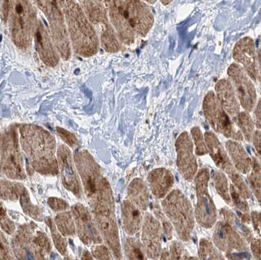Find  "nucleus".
<instances>
[{
    "instance_id": "3",
    "label": "nucleus",
    "mask_w": 261,
    "mask_h": 260,
    "mask_svg": "<svg viewBox=\"0 0 261 260\" xmlns=\"http://www.w3.org/2000/svg\"><path fill=\"white\" fill-rule=\"evenodd\" d=\"M69 37L74 52L83 57L96 54L99 41L94 27L77 8H70L66 13Z\"/></svg>"
},
{
    "instance_id": "51",
    "label": "nucleus",
    "mask_w": 261,
    "mask_h": 260,
    "mask_svg": "<svg viewBox=\"0 0 261 260\" xmlns=\"http://www.w3.org/2000/svg\"><path fill=\"white\" fill-rule=\"evenodd\" d=\"M256 125L258 129L261 130V99L258 101L255 111Z\"/></svg>"
},
{
    "instance_id": "20",
    "label": "nucleus",
    "mask_w": 261,
    "mask_h": 260,
    "mask_svg": "<svg viewBox=\"0 0 261 260\" xmlns=\"http://www.w3.org/2000/svg\"><path fill=\"white\" fill-rule=\"evenodd\" d=\"M49 23L53 40L58 52L65 60H69L71 55L69 35L61 14H53Z\"/></svg>"
},
{
    "instance_id": "6",
    "label": "nucleus",
    "mask_w": 261,
    "mask_h": 260,
    "mask_svg": "<svg viewBox=\"0 0 261 260\" xmlns=\"http://www.w3.org/2000/svg\"><path fill=\"white\" fill-rule=\"evenodd\" d=\"M2 166L9 178L18 180L25 178L15 127H11L2 136Z\"/></svg>"
},
{
    "instance_id": "17",
    "label": "nucleus",
    "mask_w": 261,
    "mask_h": 260,
    "mask_svg": "<svg viewBox=\"0 0 261 260\" xmlns=\"http://www.w3.org/2000/svg\"><path fill=\"white\" fill-rule=\"evenodd\" d=\"M58 160L61 170L62 182L65 187L76 196H81V186L74 168L73 158L69 149L65 145H60L58 149Z\"/></svg>"
},
{
    "instance_id": "40",
    "label": "nucleus",
    "mask_w": 261,
    "mask_h": 260,
    "mask_svg": "<svg viewBox=\"0 0 261 260\" xmlns=\"http://www.w3.org/2000/svg\"><path fill=\"white\" fill-rule=\"evenodd\" d=\"M230 178L231 179L233 184L237 188L242 198L248 199L249 198V190L240 174L237 171L230 176Z\"/></svg>"
},
{
    "instance_id": "42",
    "label": "nucleus",
    "mask_w": 261,
    "mask_h": 260,
    "mask_svg": "<svg viewBox=\"0 0 261 260\" xmlns=\"http://www.w3.org/2000/svg\"><path fill=\"white\" fill-rule=\"evenodd\" d=\"M57 132L60 138H61L67 145H69L70 147L74 148L77 146V139H76L73 134L67 131V130L60 128V127H57Z\"/></svg>"
},
{
    "instance_id": "27",
    "label": "nucleus",
    "mask_w": 261,
    "mask_h": 260,
    "mask_svg": "<svg viewBox=\"0 0 261 260\" xmlns=\"http://www.w3.org/2000/svg\"><path fill=\"white\" fill-rule=\"evenodd\" d=\"M102 48L109 52H117L120 48L115 32L108 24L103 25L101 36Z\"/></svg>"
},
{
    "instance_id": "31",
    "label": "nucleus",
    "mask_w": 261,
    "mask_h": 260,
    "mask_svg": "<svg viewBox=\"0 0 261 260\" xmlns=\"http://www.w3.org/2000/svg\"><path fill=\"white\" fill-rule=\"evenodd\" d=\"M2 198L6 199H16L22 196L25 191L22 185L13 182L2 181Z\"/></svg>"
},
{
    "instance_id": "12",
    "label": "nucleus",
    "mask_w": 261,
    "mask_h": 260,
    "mask_svg": "<svg viewBox=\"0 0 261 260\" xmlns=\"http://www.w3.org/2000/svg\"><path fill=\"white\" fill-rule=\"evenodd\" d=\"M177 165L186 180L192 181L197 171V163L193 152L192 138L187 132H184L176 141Z\"/></svg>"
},
{
    "instance_id": "21",
    "label": "nucleus",
    "mask_w": 261,
    "mask_h": 260,
    "mask_svg": "<svg viewBox=\"0 0 261 260\" xmlns=\"http://www.w3.org/2000/svg\"><path fill=\"white\" fill-rule=\"evenodd\" d=\"M204 138L210 154L216 166L227 173L229 177L237 172L227 153L215 134L212 131L206 132L204 134Z\"/></svg>"
},
{
    "instance_id": "47",
    "label": "nucleus",
    "mask_w": 261,
    "mask_h": 260,
    "mask_svg": "<svg viewBox=\"0 0 261 260\" xmlns=\"http://www.w3.org/2000/svg\"><path fill=\"white\" fill-rule=\"evenodd\" d=\"M1 259H10V254H9V249L7 243L6 239L4 238V234L2 233L1 236Z\"/></svg>"
},
{
    "instance_id": "22",
    "label": "nucleus",
    "mask_w": 261,
    "mask_h": 260,
    "mask_svg": "<svg viewBox=\"0 0 261 260\" xmlns=\"http://www.w3.org/2000/svg\"><path fill=\"white\" fill-rule=\"evenodd\" d=\"M130 25L135 33L145 37L153 25V17L151 11L146 6L135 4L127 9Z\"/></svg>"
},
{
    "instance_id": "9",
    "label": "nucleus",
    "mask_w": 261,
    "mask_h": 260,
    "mask_svg": "<svg viewBox=\"0 0 261 260\" xmlns=\"http://www.w3.org/2000/svg\"><path fill=\"white\" fill-rule=\"evenodd\" d=\"M11 24L14 43L21 49H27L32 43L37 27L34 15L22 3L16 4Z\"/></svg>"
},
{
    "instance_id": "39",
    "label": "nucleus",
    "mask_w": 261,
    "mask_h": 260,
    "mask_svg": "<svg viewBox=\"0 0 261 260\" xmlns=\"http://www.w3.org/2000/svg\"><path fill=\"white\" fill-rule=\"evenodd\" d=\"M20 204L22 205L23 210L24 211L27 215L34 219L38 220H41V213L39 212L36 207H34L30 203L29 194H27V190H25L24 193L20 196Z\"/></svg>"
},
{
    "instance_id": "32",
    "label": "nucleus",
    "mask_w": 261,
    "mask_h": 260,
    "mask_svg": "<svg viewBox=\"0 0 261 260\" xmlns=\"http://www.w3.org/2000/svg\"><path fill=\"white\" fill-rule=\"evenodd\" d=\"M230 192L233 204H234L238 211H239V214H242L241 215V219L245 222H248L249 217L248 216L249 206L248 204L244 200V198L240 194L239 192L238 191L234 185H230Z\"/></svg>"
},
{
    "instance_id": "34",
    "label": "nucleus",
    "mask_w": 261,
    "mask_h": 260,
    "mask_svg": "<svg viewBox=\"0 0 261 260\" xmlns=\"http://www.w3.org/2000/svg\"><path fill=\"white\" fill-rule=\"evenodd\" d=\"M252 166L253 171L249 177V185L261 205V167L255 159Z\"/></svg>"
},
{
    "instance_id": "5",
    "label": "nucleus",
    "mask_w": 261,
    "mask_h": 260,
    "mask_svg": "<svg viewBox=\"0 0 261 260\" xmlns=\"http://www.w3.org/2000/svg\"><path fill=\"white\" fill-rule=\"evenodd\" d=\"M15 253L20 259H45L50 252L51 245L47 237L40 231H36L32 226H25L19 229L14 244Z\"/></svg>"
},
{
    "instance_id": "19",
    "label": "nucleus",
    "mask_w": 261,
    "mask_h": 260,
    "mask_svg": "<svg viewBox=\"0 0 261 260\" xmlns=\"http://www.w3.org/2000/svg\"><path fill=\"white\" fill-rule=\"evenodd\" d=\"M215 91L221 107L230 118H237L240 113V102L231 82L227 79H221L216 83Z\"/></svg>"
},
{
    "instance_id": "14",
    "label": "nucleus",
    "mask_w": 261,
    "mask_h": 260,
    "mask_svg": "<svg viewBox=\"0 0 261 260\" xmlns=\"http://www.w3.org/2000/svg\"><path fill=\"white\" fill-rule=\"evenodd\" d=\"M232 56L237 64L243 67L251 80L255 82L258 78V67L253 39L245 37L238 41L233 48Z\"/></svg>"
},
{
    "instance_id": "49",
    "label": "nucleus",
    "mask_w": 261,
    "mask_h": 260,
    "mask_svg": "<svg viewBox=\"0 0 261 260\" xmlns=\"http://www.w3.org/2000/svg\"><path fill=\"white\" fill-rule=\"evenodd\" d=\"M252 220L254 227L261 236V213L253 212Z\"/></svg>"
},
{
    "instance_id": "44",
    "label": "nucleus",
    "mask_w": 261,
    "mask_h": 260,
    "mask_svg": "<svg viewBox=\"0 0 261 260\" xmlns=\"http://www.w3.org/2000/svg\"><path fill=\"white\" fill-rule=\"evenodd\" d=\"M172 259H180L185 258V250L182 245L174 241L172 243L171 247V256Z\"/></svg>"
},
{
    "instance_id": "38",
    "label": "nucleus",
    "mask_w": 261,
    "mask_h": 260,
    "mask_svg": "<svg viewBox=\"0 0 261 260\" xmlns=\"http://www.w3.org/2000/svg\"><path fill=\"white\" fill-rule=\"evenodd\" d=\"M46 223H47L48 226L50 227L51 232H52L53 241L55 243L56 247H57L60 254L64 255L67 252L66 241L58 233L57 227L54 224L52 220L48 218V219L46 220Z\"/></svg>"
},
{
    "instance_id": "45",
    "label": "nucleus",
    "mask_w": 261,
    "mask_h": 260,
    "mask_svg": "<svg viewBox=\"0 0 261 260\" xmlns=\"http://www.w3.org/2000/svg\"><path fill=\"white\" fill-rule=\"evenodd\" d=\"M93 255L98 259H111V253L105 246L96 245L92 248Z\"/></svg>"
},
{
    "instance_id": "13",
    "label": "nucleus",
    "mask_w": 261,
    "mask_h": 260,
    "mask_svg": "<svg viewBox=\"0 0 261 260\" xmlns=\"http://www.w3.org/2000/svg\"><path fill=\"white\" fill-rule=\"evenodd\" d=\"M95 217L99 230L110 248L112 253L116 258H122L120 238L114 211H95Z\"/></svg>"
},
{
    "instance_id": "11",
    "label": "nucleus",
    "mask_w": 261,
    "mask_h": 260,
    "mask_svg": "<svg viewBox=\"0 0 261 260\" xmlns=\"http://www.w3.org/2000/svg\"><path fill=\"white\" fill-rule=\"evenodd\" d=\"M203 111L207 122L214 131L222 134H228L232 131L233 125L230 117L221 107L214 92H209L205 96Z\"/></svg>"
},
{
    "instance_id": "33",
    "label": "nucleus",
    "mask_w": 261,
    "mask_h": 260,
    "mask_svg": "<svg viewBox=\"0 0 261 260\" xmlns=\"http://www.w3.org/2000/svg\"><path fill=\"white\" fill-rule=\"evenodd\" d=\"M213 180L217 192L228 204L231 203L228 190L227 180L225 174L220 171H214Z\"/></svg>"
},
{
    "instance_id": "26",
    "label": "nucleus",
    "mask_w": 261,
    "mask_h": 260,
    "mask_svg": "<svg viewBox=\"0 0 261 260\" xmlns=\"http://www.w3.org/2000/svg\"><path fill=\"white\" fill-rule=\"evenodd\" d=\"M128 195L130 200L140 210H146L149 203V194L146 183L141 179H135L128 187Z\"/></svg>"
},
{
    "instance_id": "7",
    "label": "nucleus",
    "mask_w": 261,
    "mask_h": 260,
    "mask_svg": "<svg viewBox=\"0 0 261 260\" xmlns=\"http://www.w3.org/2000/svg\"><path fill=\"white\" fill-rule=\"evenodd\" d=\"M209 171L201 169L195 178L197 203L196 206V220L200 226L211 228L216 221V208L208 192Z\"/></svg>"
},
{
    "instance_id": "15",
    "label": "nucleus",
    "mask_w": 261,
    "mask_h": 260,
    "mask_svg": "<svg viewBox=\"0 0 261 260\" xmlns=\"http://www.w3.org/2000/svg\"><path fill=\"white\" fill-rule=\"evenodd\" d=\"M72 211L81 241L86 245L101 243L102 239L88 209L77 204L72 207Z\"/></svg>"
},
{
    "instance_id": "48",
    "label": "nucleus",
    "mask_w": 261,
    "mask_h": 260,
    "mask_svg": "<svg viewBox=\"0 0 261 260\" xmlns=\"http://www.w3.org/2000/svg\"><path fill=\"white\" fill-rule=\"evenodd\" d=\"M251 250L255 258L261 259V241L254 240L251 243Z\"/></svg>"
},
{
    "instance_id": "10",
    "label": "nucleus",
    "mask_w": 261,
    "mask_h": 260,
    "mask_svg": "<svg viewBox=\"0 0 261 260\" xmlns=\"http://www.w3.org/2000/svg\"><path fill=\"white\" fill-rule=\"evenodd\" d=\"M227 74L242 108L247 111H252L257 101V93L248 74L237 63L230 65Z\"/></svg>"
},
{
    "instance_id": "36",
    "label": "nucleus",
    "mask_w": 261,
    "mask_h": 260,
    "mask_svg": "<svg viewBox=\"0 0 261 260\" xmlns=\"http://www.w3.org/2000/svg\"><path fill=\"white\" fill-rule=\"evenodd\" d=\"M125 251L129 259H144L143 247L138 240L128 238L125 245Z\"/></svg>"
},
{
    "instance_id": "50",
    "label": "nucleus",
    "mask_w": 261,
    "mask_h": 260,
    "mask_svg": "<svg viewBox=\"0 0 261 260\" xmlns=\"http://www.w3.org/2000/svg\"><path fill=\"white\" fill-rule=\"evenodd\" d=\"M253 138L254 146L261 157V132L257 131L254 132Z\"/></svg>"
},
{
    "instance_id": "30",
    "label": "nucleus",
    "mask_w": 261,
    "mask_h": 260,
    "mask_svg": "<svg viewBox=\"0 0 261 260\" xmlns=\"http://www.w3.org/2000/svg\"><path fill=\"white\" fill-rule=\"evenodd\" d=\"M221 215L223 216L225 221L228 222L235 230L239 232L241 235L244 236L248 240H251V234L250 232L244 225L241 224L240 220L237 219L236 215L232 211L227 210V209H223L221 211Z\"/></svg>"
},
{
    "instance_id": "23",
    "label": "nucleus",
    "mask_w": 261,
    "mask_h": 260,
    "mask_svg": "<svg viewBox=\"0 0 261 260\" xmlns=\"http://www.w3.org/2000/svg\"><path fill=\"white\" fill-rule=\"evenodd\" d=\"M148 180L151 192L158 199L165 198L174 183V177L171 171L163 168L151 171Z\"/></svg>"
},
{
    "instance_id": "28",
    "label": "nucleus",
    "mask_w": 261,
    "mask_h": 260,
    "mask_svg": "<svg viewBox=\"0 0 261 260\" xmlns=\"http://www.w3.org/2000/svg\"><path fill=\"white\" fill-rule=\"evenodd\" d=\"M56 224L63 236H71L75 234V226L71 213H60L56 217Z\"/></svg>"
},
{
    "instance_id": "46",
    "label": "nucleus",
    "mask_w": 261,
    "mask_h": 260,
    "mask_svg": "<svg viewBox=\"0 0 261 260\" xmlns=\"http://www.w3.org/2000/svg\"><path fill=\"white\" fill-rule=\"evenodd\" d=\"M48 203L53 210L55 211H62L69 208L68 204L62 199L57 198H50Z\"/></svg>"
},
{
    "instance_id": "4",
    "label": "nucleus",
    "mask_w": 261,
    "mask_h": 260,
    "mask_svg": "<svg viewBox=\"0 0 261 260\" xmlns=\"http://www.w3.org/2000/svg\"><path fill=\"white\" fill-rule=\"evenodd\" d=\"M163 211L174 225L179 238L190 240L195 226V218L190 201L179 190H174L162 201Z\"/></svg>"
},
{
    "instance_id": "35",
    "label": "nucleus",
    "mask_w": 261,
    "mask_h": 260,
    "mask_svg": "<svg viewBox=\"0 0 261 260\" xmlns=\"http://www.w3.org/2000/svg\"><path fill=\"white\" fill-rule=\"evenodd\" d=\"M199 255L202 259H223L221 255L217 251L211 242L202 239L199 243Z\"/></svg>"
},
{
    "instance_id": "29",
    "label": "nucleus",
    "mask_w": 261,
    "mask_h": 260,
    "mask_svg": "<svg viewBox=\"0 0 261 260\" xmlns=\"http://www.w3.org/2000/svg\"><path fill=\"white\" fill-rule=\"evenodd\" d=\"M238 126L241 129L246 140L250 141L254 134V124L248 111L240 112L237 117Z\"/></svg>"
},
{
    "instance_id": "24",
    "label": "nucleus",
    "mask_w": 261,
    "mask_h": 260,
    "mask_svg": "<svg viewBox=\"0 0 261 260\" xmlns=\"http://www.w3.org/2000/svg\"><path fill=\"white\" fill-rule=\"evenodd\" d=\"M226 148L238 171L242 174L249 173L252 167V162L243 147L237 141L228 140L226 143Z\"/></svg>"
},
{
    "instance_id": "25",
    "label": "nucleus",
    "mask_w": 261,
    "mask_h": 260,
    "mask_svg": "<svg viewBox=\"0 0 261 260\" xmlns=\"http://www.w3.org/2000/svg\"><path fill=\"white\" fill-rule=\"evenodd\" d=\"M122 217L125 230L130 236L138 233L141 227L142 215L139 209L129 201L122 204Z\"/></svg>"
},
{
    "instance_id": "1",
    "label": "nucleus",
    "mask_w": 261,
    "mask_h": 260,
    "mask_svg": "<svg viewBox=\"0 0 261 260\" xmlns=\"http://www.w3.org/2000/svg\"><path fill=\"white\" fill-rule=\"evenodd\" d=\"M20 141L32 166L39 173L56 175L58 162L56 158L55 138L46 130L34 125H24L20 130Z\"/></svg>"
},
{
    "instance_id": "43",
    "label": "nucleus",
    "mask_w": 261,
    "mask_h": 260,
    "mask_svg": "<svg viewBox=\"0 0 261 260\" xmlns=\"http://www.w3.org/2000/svg\"><path fill=\"white\" fill-rule=\"evenodd\" d=\"M1 227L2 229L7 234H12L15 232V224L6 215V212L3 208V206H2Z\"/></svg>"
},
{
    "instance_id": "18",
    "label": "nucleus",
    "mask_w": 261,
    "mask_h": 260,
    "mask_svg": "<svg viewBox=\"0 0 261 260\" xmlns=\"http://www.w3.org/2000/svg\"><path fill=\"white\" fill-rule=\"evenodd\" d=\"M34 36L37 52L42 61L49 67L57 66L59 62V57L57 50L54 48L45 25L41 22L37 23Z\"/></svg>"
},
{
    "instance_id": "41",
    "label": "nucleus",
    "mask_w": 261,
    "mask_h": 260,
    "mask_svg": "<svg viewBox=\"0 0 261 260\" xmlns=\"http://www.w3.org/2000/svg\"><path fill=\"white\" fill-rule=\"evenodd\" d=\"M154 211L156 216L158 219H160L161 222H162L163 229H164L165 233L168 239H171L172 237V232H173V227H172L171 223L167 220V218L165 217L161 210L160 207L155 205L154 208Z\"/></svg>"
},
{
    "instance_id": "16",
    "label": "nucleus",
    "mask_w": 261,
    "mask_h": 260,
    "mask_svg": "<svg viewBox=\"0 0 261 260\" xmlns=\"http://www.w3.org/2000/svg\"><path fill=\"white\" fill-rule=\"evenodd\" d=\"M144 250L151 259H158L162 253V239L160 222L154 217L146 213L142 233Z\"/></svg>"
},
{
    "instance_id": "8",
    "label": "nucleus",
    "mask_w": 261,
    "mask_h": 260,
    "mask_svg": "<svg viewBox=\"0 0 261 260\" xmlns=\"http://www.w3.org/2000/svg\"><path fill=\"white\" fill-rule=\"evenodd\" d=\"M213 238L216 247L227 252L228 259L249 258L242 237L228 222H219L216 224Z\"/></svg>"
},
{
    "instance_id": "2",
    "label": "nucleus",
    "mask_w": 261,
    "mask_h": 260,
    "mask_svg": "<svg viewBox=\"0 0 261 260\" xmlns=\"http://www.w3.org/2000/svg\"><path fill=\"white\" fill-rule=\"evenodd\" d=\"M74 161L83 181L86 198L93 210L114 211L111 186L90 153L86 151L76 153Z\"/></svg>"
},
{
    "instance_id": "52",
    "label": "nucleus",
    "mask_w": 261,
    "mask_h": 260,
    "mask_svg": "<svg viewBox=\"0 0 261 260\" xmlns=\"http://www.w3.org/2000/svg\"><path fill=\"white\" fill-rule=\"evenodd\" d=\"M258 76H259L260 81L261 83V50L258 51Z\"/></svg>"
},
{
    "instance_id": "37",
    "label": "nucleus",
    "mask_w": 261,
    "mask_h": 260,
    "mask_svg": "<svg viewBox=\"0 0 261 260\" xmlns=\"http://www.w3.org/2000/svg\"><path fill=\"white\" fill-rule=\"evenodd\" d=\"M191 133H192L193 140L194 141L196 153L200 156L206 155L208 150L201 130L199 127H195L191 131Z\"/></svg>"
}]
</instances>
